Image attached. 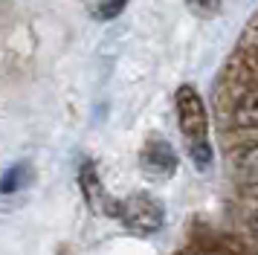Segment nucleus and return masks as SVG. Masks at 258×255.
Here are the masks:
<instances>
[{"instance_id":"11","label":"nucleus","mask_w":258,"mask_h":255,"mask_svg":"<svg viewBox=\"0 0 258 255\" xmlns=\"http://www.w3.org/2000/svg\"><path fill=\"white\" fill-rule=\"evenodd\" d=\"M252 61H255V67H258V49H255V55H252Z\"/></svg>"},{"instance_id":"4","label":"nucleus","mask_w":258,"mask_h":255,"mask_svg":"<svg viewBox=\"0 0 258 255\" xmlns=\"http://www.w3.org/2000/svg\"><path fill=\"white\" fill-rule=\"evenodd\" d=\"M82 188H84V197H87V203H90L93 212H102V215H116V218H119V203L107 195L105 188H102L99 174H96V168L90 165V162L82 168Z\"/></svg>"},{"instance_id":"1","label":"nucleus","mask_w":258,"mask_h":255,"mask_svg":"<svg viewBox=\"0 0 258 255\" xmlns=\"http://www.w3.org/2000/svg\"><path fill=\"white\" fill-rule=\"evenodd\" d=\"M177 104V122H180V134L186 139L188 157L195 162L198 171H209L212 168V142H209V119H206V107L200 93L191 84H183L174 96Z\"/></svg>"},{"instance_id":"6","label":"nucleus","mask_w":258,"mask_h":255,"mask_svg":"<svg viewBox=\"0 0 258 255\" xmlns=\"http://www.w3.org/2000/svg\"><path fill=\"white\" fill-rule=\"evenodd\" d=\"M235 125L246 131H258V87L246 90L235 104Z\"/></svg>"},{"instance_id":"7","label":"nucleus","mask_w":258,"mask_h":255,"mask_svg":"<svg viewBox=\"0 0 258 255\" xmlns=\"http://www.w3.org/2000/svg\"><path fill=\"white\" fill-rule=\"evenodd\" d=\"M29 177H32V168L21 162V165H15V168H9V171L3 174L0 192H3V195H12V192H18V188H24V185L29 183Z\"/></svg>"},{"instance_id":"9","label":"nucleus","mask_w":258,"mask_h":255,"mask_svg":"<svg viewBox=\"0 0 258 255\" xmlns=\"http://www.w3.org/2000/svg\"><path fill=\"white\" fill-rule=\"evenodd\" d=\"M188 9L195 12L198 18H215L221 12V3L223 0H186Z\"/></svg>"},{"instance_id":"8","label":"nucleus","mask_w":258,"mask_h":255,"mask_svg":"<svg viewBox=\"0 0 258 255\" xmlns=\"http://www.w3.org/2000/svg\"><path fill=\"white\" fill-rule=\"evenodd\" d=\"M128 6V0H99V9H96V18L99 21H113L119 18Z\"/></svg>"},{"instance_id":"5","label":"nucleus","mask_w":258,"mask_h":255,"mask_svg":"<svg viewBox=\"0 0 258 255\" xmlns=\"http://www.w3.org/2000/svg\"><path fill=\"white\" fill-rule=\"evenodd\" d=\"M235 177L246 188H258V145H249L235 160Z\"/></svg>"},{"instance_id":"3","label":"nucleus","mask_w":258,"mask_h":255,"mask_svg":"<svg viewBox=\"0 0 258 255\" xmlns=\"http://www.w3.org/2000/svg\"><path fill=\"white\" fill-rule=\"evenodd\" d=\"M142 171L154 177V180H168L177 168V157H174V148L165 142V139H151L145 151H142Z\"/></svg>"},{"instance_id":"2","label":"nucleus","mask_w":258,"mask_h":255,"mask_svg":"<svg viewBox=\"0 0 258 255\" xmlns=\"http://www.w3.org/2000/svg\"><path fill=\"white\" fill-rule=\"evenodd\" d=\"M119 218L128 226L134 235H157L163 229L165 212L160 206V200L145 192H137V195H128L122 203H119Z\"/></svg>"},{"instance_id":"10","label":"nucleus","mask_w":258,"mask_h":255,"mask_svg":"<svg viewBox=\"0 0 258 255\" xmlns=\"http://www.w3.org/2000/svg\"><path fill=\"white\" fill-rule=\"evenodd\" d=\"M249 232L255 235V241H258V209H255V215L249 218Z\"/></svg>"}]
</instances>
